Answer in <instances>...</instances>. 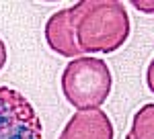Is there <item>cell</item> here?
I'll use <instances>...</instances> for the list:
<instances>
[{
  "instance_id": "6da1fadb",
  "label": "cell",
  "mask_w": 154,
  "mask_h": 139,
  "mask_svg": "<svg viewBox=\"0 0 154 139\" xmlns=\"http://www.w3.org/2000/svg\"><path fill=\"white\" fill-rule=\"evenodd\" d=\"M70 12L80 53H113L131 33L130 14L117 0H80Z\"/></svg>"
},
{
  "instance_id": "7a4b0ae2",
  "label": "cell",
  "mask_w": 154,
  "mask_h": 139,
  "mask_svg": "<svg viewBox=\"0 0 154 139\" xmlns=\"http://www.w3.org/2000/svg\"><path fill=\"white\" fill-rule=\"evenodd\" d=\"M113 86L111 70L105 59L80 55L70 59L62 72V94L78 111L101 108Z\"/></svg>"
},
{
  "instance_id": "3957f363",
  "label": "cell",
  "mask_w": 154,
  "mask_h": 139,
  "mask_svg": "<svg viewBox=\"0 0 154 139\" xmlns=\"http://www.w3.org/2000/svg\"><path fill=\"white\" fill-rule=\"evenodd\" d=\"M41 119L29 98L0 86V139H41Z\"/></svg>"
},
{
  "instance_id": "277c9868",
  "label": "cell",
  "mask_w": 154,
  "mask_h": 139,
  "mask_svg": "<svg viewBox=\"0 0 154 139\" xmlns=\"http://www.w3.org/2000/svg\"><path fill=\"white\" fill-rule=\"evenodd\" d=\"M58 139H115V129L105 111H76Z\"/></svg>"
},
{
  "instance_id": "5b68a950",
  "label": "cell",
  "mask_w": 154,
  "mask_h": 139,
  "mask_svg": "<svg viewBox=\"0 0 154 139\" xmlns=\"http://www.w3.org/2000/svg\"><path fill=\"white\" fill-rule=\"evenodd\" d=\"M45 41L51 51L64 58H80V49L76 45V35L72 25L70 8H62L54 12L45 23Z\"/></svg>"
},
{
  "instance_id": "8992f818",
  "label": "cell",
  "mask_w": 154,
  "mask_h": 139,
  "mask_svg": "<svg viewBox=\"0 0 154 139\" xmlns=\"http://www.w3.org/2000/svg\"><path fill=\"white\" fill-rule=\"evenodd\" d=\"M130 139H154V104L148 102L134 115Z\"/></svg>"
},
{
  "instance_id": "52a82bcc",
  "label": "cell",
  "mask_w": 154,
  "mask_h": 139,
  "mask_svg": "<svg viewBox=\"0 0 154 139\" xmlns=\"http://www.w3.org/2000/svg\"><path fill=\"white\" fill-rule=\"evenodd\" d=\"M4 66H6V45H4V41L0 37V72H2Z\"/></svg>"
},
{
  "instance_id": "ba28073f",
  "label": "cell",
  "mask_w": 154,
  "mask_h": 139,
  "mask_svg": "<svg viewBox=\"0 0 154 139\" xmlns=\"http://www.w3.org/2000/svg\"><path fill=\"white\" fill-rule=\"evenodd\" d=\"M134 6H138V8H144L142 12H148V14H152V2H148V4H142V2H134Z\"/></svg>"
},
{
  "instance_id": "9c48e42d",
  "label": "cell",
  "mask_w": 154,
  "mask_h": 139,
  "mask_svg": "<svg viewBox=\"0 0 154 139\" xmlns=\"http://www.w3.org/2000/svg\"><path fill=\"white\" fill-rule=\"evenodd\" d=\"M125 139H130V135H125Z\"/></svg>"
}]
</instances>
